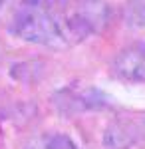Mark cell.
Listing matches in <instances>:
<instances>
[{"mask_svg": "<svg viewBox=\"0 0 145 149\" xmlns=\"http://www.w3.org/2000/svg\"><path fill=\"white\" fill-rule=\"evenodd\" d=\"M10 34L30 44L64 46L60 24L48 0H20L12 14Z\"/></svg>", "mask_w": 145, "mask_h": 149, "instance_id": "obj_1", "label": "cell"}, {"mask_svg": "<svg viewBox=\"0 0 145 149\" xmlns=\"http://www.w3.org/2000/svg\"><path fill=\"white\" fill-rule=\"evenodd\" d=\"M112 97L98 88H84V90H62L56 97V105L62 113L74 115L78 111L89 109H105L112 105Z\"/></svg>", "mask_w": 145, "mask_h": 149, "instance_id": "obj_2", "label": "cell"}, {"mask_svg": "<svg viewBox=\"0 0 145 149\" xmlns=\"http://www.w3.org/2000/svg\"><path fill=\"white\" fill-rule=\"evenodd\" d=\"M113 74L123 81L145 84V44L137 42L123 48L113 60Z\"/></svg>", "mask_w": 145, "mask_h": 149, "instance_id": "obj_3", "label": "cell"}, {"mask_svg": "<svg viewBox=\"0 0 145 149\" xmlns=\"http://www.w3.org/2000/svg\"><path fill=\"white\" fill-rule=\"evenodd\" d=\"M137 141V129L133 123L115 119L103 131V145L105 149H129Z\"/></svg>", "mask_w": 145, "mask_h": 149, "instance_id": "obj_4", "label": "cell"}, {"mask_svg": "<svg viewBox=\"0 0 145 149\" xmlns=\"http://www.w3.org/2000/svg\"><path fill=\"white\" fill-rule=\"evenodd\" d=\"M125 22L133 28H145V0H127L125 2Z\"/></svg>", "mask_w": 145, "mask_h": 149, "instance_id": "obj_5", "label": "cell"}, {"mask_svg": "<svg viewBox=\"0 0 145 149\" xmlns=\"http://www.w3.org/2000/svg\"><path fill=\"white\" fill-rule=\"evenodd\" d=\"M40 145H42V149H82L70 135L58 133V131L46 133L44 137L40 139Z\"/></svg>", "mask_w": 145, "mask_h": 149, "instance_id": "obj_6", "label": "cell"}, {"mask_svg": "<svg viewBox=\"0 0 145 149\" xmlns=\"http://www.w3.org/2000/svg\"><path fill=\"white\" fill-rule=\"evenodd\" d=\"M28 149H42V145H40V141H38V143H32Z\"/></svg>", "mask_w": 145, "mask_h": 149, "instance_id": "obj_7", "label": "cell"}, {"mask_svg": "<svg viewBox=\"0 0 145 149\" xmlns=\"http://www.w3.org/2000/svg\"><path fill=\"white\" fill-rule=\"evenodd\" d=\"M0 4H2V0H0Z\"/></svg>", "mask_w": 145, "mask_h": 149, "instance_id": "obj_8", "label": "cell"}]
</instances>
